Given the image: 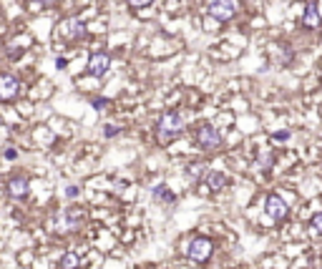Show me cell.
<instances>
[{
    "label": "cell",
    "instance_id": "cell-9",
    "mask_svg": "<svg viewBox=\"0 0 322 269\" xmlns=\"http://www.w3.org/2000/svg\"><path fill=\"white\" fill-rule=\"evenodd\" d=\"M28 191H30V181H28L25 176H13V179L8 181V194H10L13 199H25Z\"/></svg>",
    "mask_w": 322,
    "mask_h": 269
},
{
    "label": "cell",
    "instance_id": "cell-20",
    "mask_svg": "<svg viewBox=\"0 0 322 269\" xmlns=\"http://www.w3.org/2000/svg\"><path fill=\"white\" fill-rule=\"evenodd\" d=\"M154 0H129V5L131 8H136V10H141V8H149Z\"/></svg>",
    "mask_w": 322,
    "mask_h": 269
},
{
    "label": "cell",
    "instance_id": "cell-3",
    "mask_svg": "<svg viewBox=\"0 0 322 269\" xmlns=\"http://www.w3.org/2000/svg\"><path fill=\"white\" fill-rule=\"evenodd\" d=\"M209 15L219 23H227L237 15V3L234 0H211L209 3Z\"/></svg>",
    "mask_w": 322,
    "mask_h": 269
},
{
    "label": "cell",
    "instance_id": "cell-7",
    "mask_svg": "<svg viewBox=\"0 0 322 269\" xmlns=\"http://www.w3.org/2000/svg\"><path fill=\"white\" fill-rule=\"evenodd\" d=\"M264 209H267V214L274 219V221H282L284 216H287V204H284V199L279 197V194H269L267 197V202H264Z\"/></svg>",
    "mask_w": 322,
    "mask_h": 269
},
{
    "label": "cell",
    "instance_id": "cell-18",
    "mask_svg": "<svg viewBox=\"0 0 322 269\" xmlns=\"http://www.w3.org/2000/svg\"><path fill=\"white\" fill-rule=\"evenodd\" d=\"M121 134V126H114V124H109L106 129H103V136L106 138H114V136H119Z\"/></svg>",
    "mask_w": 322,
    "mask_h": 269
},
{
    "label": "cell",
    "instance_id": "cell-23",
    "mask_svg": "<svg viewBox=\"0 0 322 269\" xmlns=\"http://www.w3.org/2000/svg\"><path fill=\"white\" fill-rule=\"evenodd\" d=\"M65 197H68V199H76V197H78V186H68V189H65Z\"/></svg>",
    "mask_w": 322,
    "mask_h": 269
},
{
    "label": "cell",
    "instance_id": "cell-21",
    "mask_svg": "<svg viewBox=\"0 0 322 269\" xmlns=\"http://www.w3.org/2000/svg\"><path fill=\"white\" fill-rule=\"evenodd\" d=\"M3 156H5L8 161H15V159H18V148H5V151H3Z\"/></svg>",
    "mask_w": 322,
    "mask_h": 269
},
{
    "label": "cell",
    "instance_id": "cell-10",
    "mask_svg": "<svg viewBox=\"0 0 322 269\" xmlns=\"http://www.w3.org/2000/svg\"><path fill=\"white\" fill-rule=\"evenodd\" d=\"M322 18H320V8H317V3H307L305 5V13H302V25L305 28H320Z\"/></svg>",
    "mask_w": 322,
    "mask_h": 269
},
{
    "label": "cell",
    "instance_id": "cell-6",
    "mask_svg": "<svg viewBox=\"0 0 322 269\" xmlns=\"http://www.w3.org/2000/svg\"><path fill=\"white\" fill-rule=\"evenodd\" d=\"M109 68H111V56H109V53H101V51L91 53V58H88V73H91V75L103 78V75L109 73Z\"/></svg>",
    "mask_w": 322,
    "mask_h": 269
},
{
    "label": "cell",
    "instance_id": "cell-12",
    "mask_svg": "<svg viewBox=\"0 0 322 269\" xmlns=\"http://www.w3.org/2000/svg\"><path fill=\"white\" fill-rule=\"evenodd\" d=\"M151 197H154V202H164V204H174V202H176V197L169 191V186H166V184H156V186L151 189Z\"/></svg>",
    "mask_w": 322,
    "mask_h": 269
},
{
    "label": "cell",
    "instance_id": "cell-2",
    "mask_svg": "<svg viewBox=\"0 0 322 269\" xmlns=\"http://www.w3.org/2000/svg\"><path fill=\"white\" fill-rule=\"evenodd\" d=\"M196 143H199V148H204V151H214V148L222 146V134H219L214 126L204 124V126L196 129Z\"/></svg>",
    "mask_w": 322,
    "mask_h": 269
},
{
    "label": "cell",
    "instance_id": "cell-14",
    "mask_svg": "<svg viewBox=\"0 0 322 269\" xmlns=\"http://www.w3.org/2000/svg\"><path fill=\"white\" fill-rule=\"evenodd\" d=\"M81 267V257L73 254V252H65L61 257V269H78Z\"/></svg>",
    "mask_w": 322,
    "mask_h": 269
},
{
    "label": "cell",
    "instance_id": "cell-1",
    "mask_svg": "<svg viewBox=\"0 0 322 269\" xmlns=\"http://www.w3.org/2000/svg\"><path fill=\"white\" fill-rule=\"evenodd\" d=\"M156 131L161 141H171L184 131V116L179 111H166L161 113V119L156 121Z\"/></svg>",
    "mask_w": 322,
    "mask_h": 269
},
{
    "label": "cell",
    "instance_id": "cell-11",
    "mask_svg": "<svg viewBox=\"0 0 322 269\" xmlns=\"http://www.w3.org/2000/svg\"><path fill=\"white\" fill-rule=\"evenodd\" d=\"M204 184H206L211 191H219V189L227 186V176H224L222 171H206V174H204Z\"/></svg>",
    "mask_w": 322,
    "mask_h": 269
},
{
    "label": "cell",
    "instance_id": "cell-13",
    "mask_svg": "<svg viewBox=\"0 0 322 269\" xmlns=\"http://www.w3.org/2000/svg\"><path fill=\"white\" fill-rule=\"evenodd\" d=\"M65 216H68V226H70V229H78L81 221H83V211H81L78 206H70V209L65 211Z\"/></svg>",
    "mask_w": 322,
    "mask_h": 269
},
{
    "label": "cell",
    "instance_id": "cell-19",
    "mask_svg": "<svg viewBox=\"0 0 322 269\" xmlns=\"http://www.w3.org/2000/svg\"><path fill=\"white\" fill-rule=\"evenodd\" d=\"M310 226H312V229H315L317 234H322V211H320V214H315V216H312Z\"/></svg>",
    "mask_w": 322,
    "mask_h": 269
},
{
    "label": "cell",
    "instance_id": "cell-8",
    "mask_svg": "<svg viewBox=\"0 0 322 269\" xmlns=\"http://www.w3.org/2000/svg\"><path fill=\"white\" fill-rule=\"evenodd\" d=\"M61 33L65 38H70V41H78V38L86 35V23L81 18H65L61 23Z\"/></svg>",
    "mask_w": 322,
    "mask_h": 269
},
{
    "label": "cell",
    "instance_id": "cell-15",
    "mask_svg": "<svg viewBox=\"0 0 322 269\" xmlns=\"http://www.w3.org/2000/svg\"><path fill=\"white\" fill-rule=\"evenodd\" d=\"M187 174H189V176H194V179H201V176L206 174V166H204V164H189Z\"/></svg>",
    "mask_w": 322,
    "mask_h": 269
},
{
    "label": "cell",
    "instance_id": "cell-4",
    "mask_svg": "<svg viewBox=\"0 0 322 269\" xmlns=\"http://www.w3.org/2000/svg\"><path fill=\"white\" fill-rule=\"evenodd\" d=\"M187 254H189V259H194V262H206L214 254V244L206 237H196V239H192Z\"/></svg>",
    "mask_w": 322,
    "mask_h": 269
},
{
    "label": "cell",
    "instance_id": "cell-22",
    "mask_svg": "<svg viewBox=\"0 0 322 269\" xmlns=\"http://www.w3.org/2000/svg\"><path fill=\"white\" fill-rule=\"evenodd\" d=\"M290 138V131H274L272 134V141H287Z\"/></svg>",
    "mask_w": 322,
    "mask_h": 269
},
{
    "label": "cell",
    "instance_id": "cell-25",
    "mask_svg": "<svg viewBox=\"0 0 322 269\" xmlns=\"http://www.w3.org/2000/svg\"><path fill=\"white\" fill-rule=\"evenodd\" d=\"M38 3H41L43 8H56V5H58V0H38Z\"/></svg>",
    "mask_w": 322,
    "mask_h": 269
},
{
    "label": "cell",
    "instance_id": "cell-5",
    "mask_svg": "<svg viewBox=\"0 0 322 269\" xmlns=\"http://www.w3.org/2000/svg\"><path fill=\"white\" fill-rule=\"evenodd\" d=\"M20 93V81L13 73H0V101H15Z\"/></svg>",
    "mask_w": 322,
    "mask_h": 269
},
{
    "label": "cell",
    "instance_id": "cell-17",
    "mask_svg": "<svg viewBox=\"0 0 322 269\" xmlns=\"http://www.w3.org/2000/svg\"><path fill=\"white\" fill-rule=\"evenodd\" d=\"M272 161H274V156H272L269 151H264V153L259 156V166H262V169H269V166H272Z\"/></svg>",
    "mask_w": 322,
    "mask_h": 269
},
{
    "label": "cell",
    "instance_id": "cell-16",
    "mask_svg": "<svg viewBox=\"0 0 322 269\" xmlns=\"http://www.w3.org/2000/svg\"><path fill=\"white\" fill-rule=\"evenodd\" d=\"M91 106H93V108H96V111H106V108H109V106H111V101H109V98H106V96H96V98H93V101H91Z\"/></svg>",
    "mask_w": 322,
    "mask_h": 269
},
{
    "label": "cell",
    "instance_id": "cell-24",
    "mask_svg": "<svg viewBox=\"0 0 322 269\" xmlns=\"http://www.w3.org/2000/svg\"><path fill=\"white\" fill-rule=\"evenodd\" d=\"M65 66H68V58H63V56H58V58H56V68H58V70H63Z\"/></svg>",
    "mask_w": 322,
    "mask_h": 269
}]
</instances>
